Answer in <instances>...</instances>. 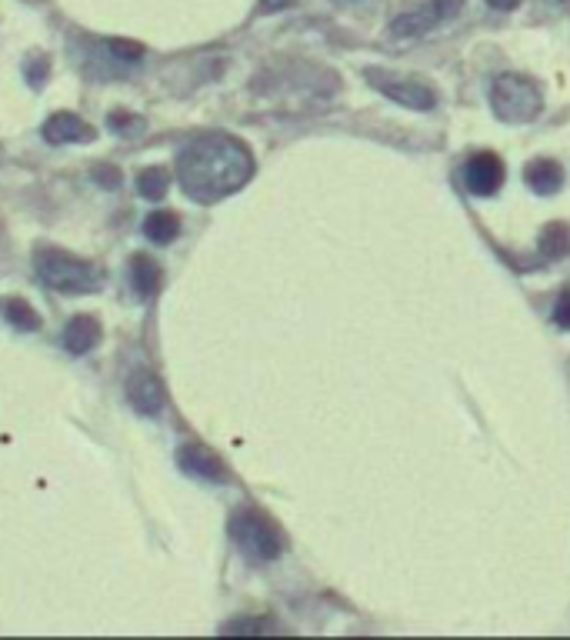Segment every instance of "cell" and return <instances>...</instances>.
I'll return each mask as SVG.
<instances>
[{
	"mask_svg": "<svg viewBox=\"0 0 570 640\" xmlns=\"http://www.w3.org/2000/svg\"><path fill=\"white\" fill-rule=\"evenodd\" d=\"M177 177L197 204H217L254 177V154L230 134H200L180 150Z\"/></svg>",
	"mask_w": 570,
	"mask_h": 640,
	"instance_id": "1",
	"label": "cell"
},
{
	"mask_svg": "<svg viewBox=\"0 0 570 640\" xmlns=\"http://www.w3.org/2000/svg\"><path fill=\"white\" fill-rule=\"evenodd\" d=\"M37 277L44 280L50 290H60V294H90V290L100 287L104 274L90 264V260L67 254L60 247H37L34 254Z\"/></svg>",
	"mask_w": 570,
	"mask_h": 640,
	"instance_id": "2",
	"label": "cell"
},
{
	"mask_svg": "<svg viewBox=\"0 0 570 640\" xmlns=\"http://www.w3.org/2000/svg\"><path fill=\"white\" fill-rule=\"evenodd\" d=\"M490 107L504 124H530L544 107V94L524 74H500L490 84Z\"/></svg>",
	"mask_w": 570,
	"mask_h": 640,
	"instance_id": "3",
	"label": "cell"
},
{
	"mask_svg": "<svg viewBox=\"0 0 570 640\" xmlns=\"http://www.w3.org/2000/svg\"><path fill=\"white\" fill-rule=\"evenodd\" d=\"M230 537L240 547V554L250 557L254 564H267V560H277V554L284 550V540H280V530L270 524L264 514L257 510H237L230 517Z\"/></svg>",
	"mask_w": 570,
	"mask_h": 640,
	"instance_id": "4",
	"label": "cell"
},
{
	"mask_svg": "<svg viewBox=\"0 0 570 640\" xmlns=\"http://www.w3.org/2000/svg\"><path fill=\"white\" fill-rule=\"evenodd\" d=\"M364 77H367V84H370V87L380 90V94L390 97V100H397L400 107L434 110V104H437V94L424 84V80H414V77H397V74H390V70H377V67L364 70Z\"/></svg>",
	"mask_w": 570,
	"mask_h": 640,
	"instance_id": "5",
	"label": "cell"
},
{
	"mask_svg": "<svg viewBox=\"0 0 570 640\" xmlns=\"http://www.w3.org/2000/svg\"><path fill=\"white\" fill-rule=\"evenodd\" d=\"M464 184L474 197H494L504 184V160L490 150H480L464 164Z\"/></svg>",
	"mask_w": 570,
	"mask_h": 640,
	"instance_id": "6",
	"label": "cell"
},
{
	"mask_svg": "<svg viewBox=\"0 0 570 640\" xmlns=\"http://www.w3.org/2000/svg\"><path fill=\"white\" fill-rule=\"evenodd\" d=\"M177 464L184 474L197 477V480H210V484H220L227 477V467L214 450L204 444H184L177 450Z\"/></svg>",
	"mask_w": 570,
	"mask_h": 640,
	"instance_id": "7",
	"label": "cell"
},
{
	"mask_svg": "<svg viewBox=\"0 0 570 640\" xmlns=\"http://www.w3.org/2000/svg\"><path fill=\"white\" fill-rule=\"evenodd\" d=\"M127 397H130V404H134L140 414H147V417H154L164 410L167 404V394H164V384L157 380L154 370H134L127 380Z\"/></svg>",
	"mask_w": 570,
	"mask_h": 640,
	"instance_id": "8",
	"label": "cell"
},
{
	"mask_svg": "<svg viewBox=\"0 0 570 640\" xmlns=\"http://www.w3.org/2000/svg\"><path fill=\"white\" fill-rule=\"evenodd\" d=\"M44 137L50 144H90L97 134L87 120H80L77 114H67L64 110V114H54L44 124Z\"/></svg>",
	"mask_w": 570,
	"mask_h": 640,
	"instance_id": "9",
	"label": "cell"
},
{
	"mask_svg": "<svg viewBox=\"0 0 570 640\" xmlns=\"http://www.w3.org/2000/svg\"><path fill=\"white\" fill-rule=\"evenodd\" d=\"M524 184L534 190V194H557L560 187H564V167L557 164V160H530L527 170H524Z\"/></svg>",
	"mask_w": 570,
	"mask_h": 640,
	"instance_id": "10",
	"label": "cell"
},
{
	"mask_svg": "<svg viewBox=\"0 0 570 640\" xmlns=\"http://www.w3.org/2000/svg\"><path fill=\"white\" fill-rule=\"evenodd\" d=\"M97 340H100L97 317H90V314L70 317V324L64 330V347L70 350V354H87L90 347H97Z\"/></svg>",
	"mask_w": 570,
	"mask_h": 640,
	"instance_id": "11",
	"label": "cell"
},
{
	"mask_svg": "<svg viewBox=\"0 0 570 640\" xmlns=\"http://www.w3.org/2000/svg\"><path fill=\"white\" fill-rule=\"evenodd\" d=\"M130 284H134V290L140 297L157 294V287H160V264L157 260L147 257V254L130 257Z\"/></svg>",
	"mask_w": 570,
	"mask_h": 640,
	"instance_id": "12",
	"label": "cell"
},
{
	"mask_svg": "<svg viewBox=\"0 0 570 640\" xmlns=\"http://www.w3.org/2000/svg\"><path fill=\"white\" fill-rule=\"evenodd\" d=\"M437 24H440L437 10H434V4H427V7L414 10V14H400V17H394V24H390V30H394V37H420V34H427V30L437 27Z\"/></svg>",
	"mask_w": 570,
	"mask_h": 640,
	"instance_id": "13",
	"label": "cell"
},
{
	"mask_svg": "<svg viewBox=\"0 0 570 640\" xmlns=\"http://www.w3.org/2000/svg\"><path fill=\"white\" fill-rule=\"evenodd\" d=\"M144 234L154 240V244H170V240H177L180 234V217L174 210H154V214L144 220Z\"/></svg>",
	"mask_w": 570,
	"mask_h": 640,
	"instance_id": "14",
	"label": "cell"
},
{
	"mask_svg": "<svg viewBox=\"0 0 570 640\" xmlns=\"http://www.w3.org/2000/svg\"><path fill=\"white\" fill-rule=\"evenodd\" d=\"M540 254L547 260H564L570 254V227L567 224H547L540 234Z\"/></svg>",
	"mask_w": 570,
	"mask_h": 640,
	"instance_id": "15",
	"label": "cell"
},
{
	"mask_svg": "<svg viewBox=\"0 0 570 640\" xmlns=\"http://www.w3.org/2000/svg\"><path fill=\"white\" fill-rule=\"evenodd\" d=\"M167 187H170V174L164 167H147V170H140L137 174V190H140V197H147V200H160L167 194Z\"/></svg>",
	"mask_w": 570,
	"mask_h": 640,
	"instance_id": "16",
	"label": "cell"
},
{
	"mask_svg": "<svg viewBox=\"0 0 570 640\" xmlns=\"http://www.w3.org/2000/svg\"><path fill=\"white\" fill-rule=\"evenodd\" d=\"M0 310H4V317H7L10 324H14L17 330H37V327H40L37 310L30 307V304H24V300H20V297L4 300V304H0Z\"/></svg>",
	"mask_w": 570,
	"mask_h": 640,
	"instance_id": "17",
	"label": "cell"
},
{
	"mask_svg": "<svg viewBox=\"0 0 570 640\" xmlns=\"http://www.w3.org/2000/svg\"><path fill=\"white\" fill-rule=\"evenodd\" d=\"M107 50H114V57H120V60H140L144 57V47L140 44H134V40H107Z\"/></svg>",
	"mask_w": 570,
	"mask_h": 640,
	"instance_id": "18",
	"label": "cell"
},
{
	"mask_svg": "<svg viewBox=\"0 0 570 640\" xmlns=\"http://www.w3.org/2000/svg\"><path fill=\"white\" fill-rule=\"evenodd\" d=\"M554 324L560 330H570V287L560 290V297H557V304H554Z\"/></svg>",
	"mask_w": 570,
	"mask_h": 640,
	"instance_id": "19",
	"label": "cell"
},
{
	"mask_svg": "<svg viewBox=\"0 0 570 640\" xmlns=\"http://www.w3.org/2000/svg\"><path fill=\"white\" fill-rule=\"evenodd\" d=\"M227 634H240V630H280L277 624H264V620H234V624H224Z\"/></svg>",
	"mask_w": 570,
	"mask_h": 640,
	"instance_id": "20",
	"label": "cell"
},
{
	"mask_svg": "<svg viewBox=\"0 0 570 640\" xmlns=\"http://www.w3.org/2000/svg\"><path fill=\"white\" fill-rule=\"evenodd\" d=\"M430 4H434L440 20H450V17H457V10H460V4H464V0H430Z\"/></svg>",
	"mask_w": 570,
	"mask_h": 640,
	"instance_id": "21",
	"label": "cell"
},
{
	"mask_svg": "<svg viewBox=\"0 0 570 640\" xmlns=\"http://www.w3.org/2000/svg\"><path fill=\"white\" fill-rule=\"evenodd\" d=\"M94 180H100V184H107L110 190L120 187V174H117V167H97V170H94Z\"/></svg>",
	"mask_w": 570,
	"mask_h": 640,
	"instance_id": "22",
	"label": "cell"
},
{
	"mask_svg": "<svg viewBox=\"0 0 570 640\" xmlns=\"http://www.w3.org/2000/svg\"><path fill=\"white\" fill-rule=\"evenodd\" d=\"M290 4H294V0H260V10H264V14H274V10H284Z\"/></svg>",
	"mask_w": 570,
	"mask_h": 640,
	"instance_id": "23",
	"label": "cell"
},
{
	"mask_svg": "<svg viewBox=\"0 0 570 640\" xmlns=\"http://www.w3.org/2000/svg\"><path fill=\"white\" fill-rule=\"evenodd\" d=\"M487 4L494 7V10H514L520 0H487Z\"/></svg>",
	"mask_w": 570,
	"mask_h": 640,
	"instance_id": "24",
	"label": "cell"
}]
</instances>
